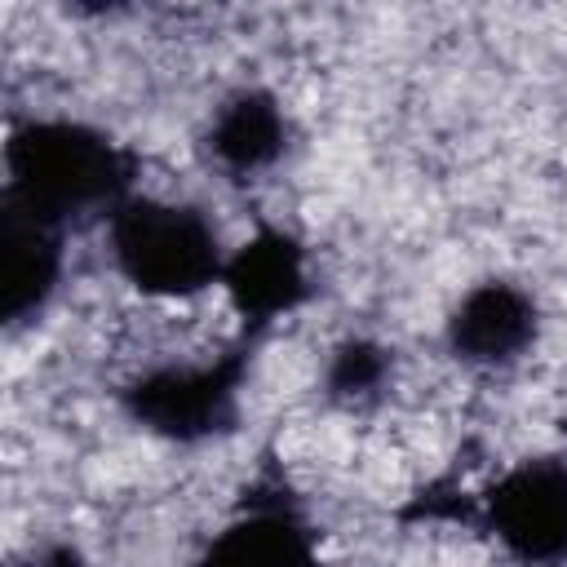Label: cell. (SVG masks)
I'll return each mask as SVG.
<instances>
[{
	"label": "cell",
	"instance_id": "cell-8",
	"mask_svg": "<svg viewBox=\"0 0 567 567\" xmlns=\"http://www.w3.org/2000/svg\"><path fill=\"white\" fill-rule=\"evenodd\" d=\"M199 146L217 173H226L230 182H252L284 159L288 111L270 89L239 84L208 111Z\"/></svg>",
	"mask_w": 567,
	"mask_h": 567
},
{
	"label": "cell",
	"instance_id": "cell-2",
	"mask_svg": "<svg viewBox=\"0 0 567 567\" xmlns=\"http://www.w3.org/2000/svg\"><path fill=\"white\" fill-rule=\"evenodd\" d=\"M106 252L115 275L151 301H190L221 288L230 248L199 204L133 190L106 217Z\"/></svg>",
	"mask_w": 567,
	"mask_h": 567
},
{
	"label": "cell",
	"instance_id": "cell-9",
	"mask_svg": "<svg viewBox=\"0 0 567 567\" xmlns=\"http://www.w3.org/2000/svg\"><path fill=\"white\" fill-rule=\"evenodd\" d=\"M195 567H323V558L301 509L270 496L221 523L199 549Z\"/></svg>",
	"mask_w": 567,
	"mask_h": 567
},
{
	"label": "cell",
	"instance_id": "cell-11",
	"mask_svg": "<svg viewBox=\"0 0 567 567\" xmlns=\"http://www.w3.org/2000/svg\"><path fill=\"white\" fill-rule=\"evenodd\" d=\"M13 567H84V554L66 540H44V545H31Z\"/></svg>",
	"mask_w": 567,
	"mask_h": 567
},
{
	"label": "cell",
	"instance_id": "cell-5",
	"mask_svg": "<svg viewBox=\"0 0 567 567\" xmlns=\"http://www.w3.org/2000/svg\"><path fill=\"white\" fill-rule=\"evenodd\" d=\"M221 292L239 319V332L257 341L266 328H275L310 297V257L301 239L279 226L252 230L239 248H230Z\"/></svg>",
	"mask_w": 567,
	"mask_h": 567
},
{
	"label": "cell",
	"instance_id": "cell-3",
	"mask_svg": "<svg viewBox=\"0 0 567 567\" xmlns=\"http://www.w3.org/2000/svg\"><path fill=\"white\" fill-rule=\"evenodd\" d=\"M252 346L257 341L239 332L217 354L146 363L142 372H133L120 385L124 416L137 430H146L164 443H182V447L230 434L239 425Z\"/></svg>",
	"mask_w": 567,
	"mask_h": 567
},
{
	"label": "cell",
	"instance_id": "cell-7",
	"mask_svg": "<svg viewBox=\"0 0 567 567\" xmlns=\"http://www.w3.org/2000/svg\"><path fill=\"white\" fill-rule=\"evenodd\" d=\"M66 275V230L0 195V319L22 328L49 310Z\"/></svg>",
	"mask_w": 567,
	"mask_h": 567
},
{
	"label": "cell",
	"instance_id": "cell-6",
	"mask_svg": "<svg viewBox=\"0 0 567 567\" xmlns=\"http://www.w3.org/2000/svg\"><path fill=\"white\" fill-rule=\"evenodd\" d=\"M540 337V306L514 279L470 284L443 319V346L465 368H514Z\"/></svg>",
	"mask_w": 567,
	"mask_h": 567
},
{
	"label": "cell",
	"instance_id": "cell-10",
	"mask_svg": "<svg viewBox=\"0 0 567 567\" xmlns=\"http://www.w3.org/2000/svg\"><path fill=\"white\" fill-rule=\"evenodd\" d=\"M390 377V350L368 341V337H346L332 359H328V372H323V390L332 403H346V408H359L368 399L381 394Z\"/></svg>",
	"mask_w": 567,
	"mask_h": 567
},
{
	"label": "cell",
	"instance_id": "cell-4",
	"mask_svg": "<svg viewBox=\"0 0 567 567\" xmlns=\"http://www.w3.org/2000/svg\"><path fill=\"white\" fill-rule=\"evenodd\" d=\"M474 523L518 567L567 563V461L523 456L505 465L478 496Z\"/></svg>",
	"mask_w": 567,
	"mask_h": 567
},
{
	"label": "cell",
	"instance_id": "cell-1",
	"mask_svg": "<svg viewBox=\"0 0 567 567\" xmlns=\"http://www.w3.org/2000/svg\"><path fill=\"white\" fill-rule=\"evenodd\" d=\"M137 190V151L106 128L71 115L13 124L4 142V199L71 230L84 217H111Z\"/></svg>",
	"mask_w": 567,
	"mask_h": 567
}]
</instances>
